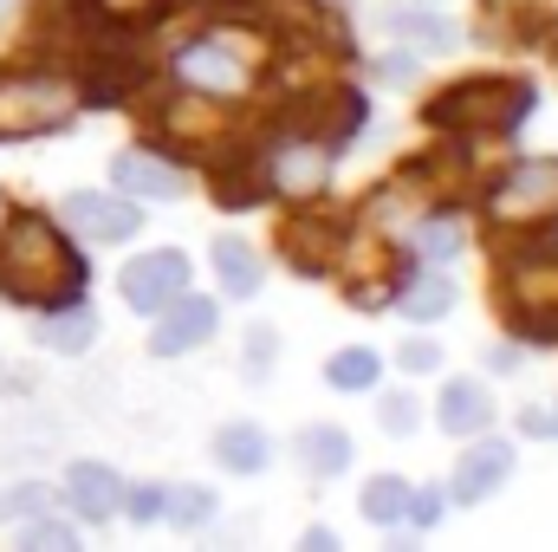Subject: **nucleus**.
<instances>
[{
    "label": "nucleus",
    "mask_w": 558,
    "mask_h": 552,
    "mask_svg": "<svg viewBox=\"0 0 558 552\" xmlns=\"http://www.w3.org/2000/svg\"><path fill=\"white\" fill-rule=\"evenodd\" d=\"M215 461L234 468V475H260V468H267V435H260L254 422H228V429L215 435Z\"/></svg>",
    "instance_id": "16"
},
{
    "label": "nucleus",
    "mask_w": 558,
    "mask_h": 552,
    "mask_svg": "<svg viewBox=\"0 0 558 552\" xmlns=\"http://www.w3.org/2000/svg\"><path fill=\"white\" fill-rule=\"evenodd\" d=\"M507 475H513V448H507V442H481V448H468L461 468H454V501L474 507V501H487Z\"/></svg>",
    "instance_id": "12"
},
{
    "label": "nucleus",
    "mask_w": 558,
    "mask_h": 552,
    "mask_svg": "<svg viewBox=\"0 0 558 552\" xmlns=\"http://www.w3.org/2000/svg\"><path fill=\"white\" fill-rule=\"evenodd\" d=\"M65 228H72L78 241L118 248V241H137L143 215H137L131 195H65Z\"/></svg>",
    "instance_id": "8"
},
{
    "label": "nucleus",
    "mask_w": 558,
    "mask_h": 552,
    "mask_svg": "<svg viewBox=\"0 0 558 552\" xmlns=\"http://www.w3.org/2000/svg\"><path fill=\"white\" fill-rule=\"evenodd\" d=\"M422 7H428V0H422Z\"/></svg>",
    "instance_id": "39"
},
{
    "label": "nucleus",
    "mask_w": 558,
    "mask_h": 552,
    "mask_svg": "<svg viewBox=\"0 0 558 552\" xmlns=\"http://www.w3.org/2000/svg\"><path fill=\"white\" fill-rule=\"evenodd\" d=\"M175 85L189 98H247L254 92V52H241L228 33H202L175 52Z\"/></svg>",
    "instance_id": "3"
},
{
    "label": "nucleus",
    "mask_w": 558,
    "mask_h": 552,
    "mask_svg": "<svg viewBox=\"0 0 558 552\" xmlns=\"http://www.w3.org/2000/svg\"><path fill=\"white\" fill-rule=\"evenodd\" d=\"M390 26L422 52H454V20H441V13H397Z\"/></svg>",
    "instance_id": "23"
},
{
    "label": "nucleus",
    "mask_w": 558,
    "mask_h": 552,
    "mask_svg": "<svg viewBox=\"0 0 558 552\" xmlns=\"http://www.w3.org/2000/svg\"><path fill=\"white\" fill-rule=\"evenodd\" d=\"M520 429H526V435H558V404H526Z\"/></svg>",
    "instance_id": "30"
},
{
    "label": "nucleus",
    "mask_w": 558,
    "mask_h": 552,
    "mask_svg": "<svg viewBox=\"0 0 558 552\" xmlns=\"http://www.w3.org/2000/svg\"><path fill=\"white\" fill-rule=\"evenodd\" d=\"M397 305H403V319H416V325H428V319H448L454 312V279L435 274V261L422 267L403 292H397Z\"/></svg>",
    "instance_id": "15"
},
{
    "label": "nucleus",
    "mask_w": 558,
    "mask_h": 552,
    "mask_svg": "<svg viewBox=\"0 0 558 552\" xmlns=\"http://www.w3.org/2000/svg\"><path fill=\"white\" fill-rule=\"evenodd\" d=\"M325 235H338V228L292 221V228H286V261H292L299 274H325V267H331V254H338V248H312V241H325Z\"/></svg>",
    "instance_id": "21"
},
{
    "label": "nucleus",
    "mask_w": 558,
    "mask_h": 552,
    "mask_svg": "<svg viewBox=\"0 0 558 552\" xmlns=\"http://www.w3.org/2000/svg\"><path fill=\"white\" fill-rule=\"evenodd\" d=\"M267 358H274V332L260 325V332H247V371H267Z\"/></svg>",
    "instance_id": "32"
},
{
    "label": "nucleus",
    "mask_w": 558,
    "mask_h": 552,
    "mask_svg": "<svg viewBox=\"0 0 558 552\" xmlns=\"http://www.w3.org/2000/svg\"><path fill=\"white\" fill-rule=\"evenodd\" d=\"M526 111H533L526 85H513V79H468V85H454L448 98L428 105V124H441V131H513Z\"/></svg>",
    "instance_id": "2"
},
{
    "label": "nucleus",
    "mask_w": 558,
    "mask_h": 552,
    "mask_svg": "<svg viewBox=\"0 0 558 552\" xmlns=\"http://www.w3.org/2000/svg\"><path fill=\"white\" fill-rule=\"evenodd\" d=\"M78 254L52 235V221H39V215H7V228H0V292L7 299H20V305H46V299H72L78 292Z\"/></svg>",
    "instance_id": "1"
},
{
    "label": "nucleus",
    "mask_w": 558,
    "mask_h": 552,
    "mask_svg": "<svg viewBox=\"0 0 558 552\" xmlns=\"http://www.w3.org/2000/svg\"><path fill=\"white\" fill-rule=\"evenodd\" d=\"M20 547L26 552H78V533H72L65 520H46V514H39V520L20 527Z\"/></svg>",
    "instance_id": "27"
},
{
    "label": "nucleus",
    "mask_w": 558,
    "mask_h": 552,
    "mask_svg": "<svg viewBox=\"0 0 558 552\" xmlns=\"http://www.w3.org/2000/svg\"><path fill=\"white\" fill-rule=\"evenodd\" d=\"M410 241H416L422 261H454L461 254V221L454 215H422L416 228H410Z\"/></svg>",
    "instance_id": "22"
},
{
    "label": "nucleus",
    "mask_w": 558,
    "mask_h": 552,
    "mask_svg": "<svg viewBox=\"0 0 558 552\" xmlns=\"http://www.w3.org/2000/svg\"><path fill=\"white\" fill-rule=\"evenodd\" d=\"M487 221L500 228H539V221H558V163L539 156V163H520L494 182L487 195Z\"/></svg>",
    "instance_id": "5"
},
{
    "label": "nucleus",
    "mask_w": 558,
    "mask_h": 552,
    "mask_svg": "<svg viewBox=\"0 0 558 552\" xmlns=\"http://www.w3.org/2000/svg\"><path fill=\"white\" fill-rule=\"evenodd\" d=\"M162 514V488H137L131 494V520H156Z\"/></svg>",
    "instance_id": "33"
},
{
    "label": "nucleus",
    "mask_w": 558,
    "mask_h": 552,
    "mask_svg": "<svg viewBox=\"0 0 558 552\" xmlns=\"http://www.w3.org/2000/svg\"><path fill=\"white\" fill-rule=\"evenodd\" d=\"M299 461H305L312 475H344V468H351V435L318 422V429L299 435Z\"/></svg>",
    "instance_id": "18"
},
{
    "label": "nucleus",
    "mask_w": 558,
    "mask_h": 552,
    "mask_svg": "<svg viewBox=\"0 0 558 552\" xmlns=\"http://www.w3.org/2000/svg\"><path fill=\"white\" fill-rule=\"evenodd\" d=\"M507 319L533 338H553L558 332V248L546 254H520L507 267Z\"/></svg>",
    "instance_id": "6"
},
{
    "label": "nucleus",
    "mask_w": 558,
    "mask_h": 552,
    "mask_svg": "<svg viewBox=\"0 0 558 552\" xmlns=\"http://www.w3.org/2000/svg\"><path fill=\"white\" fill-rule=\"evenodd\" d=\"M384 429H390V435H410V429H416V397H403V391H397V397H384Z\"/></svg>",
    "instance_id": "28"
},
{
    "label": "nucleus",
    "mask_w": 558,
    "mask_h": 552,
    "mask_svg": "<svg viewBox=\"0 0 558 552\" xmlns=\"http://www.w3.org/2000/svg\"><path fill=\"white\" fill-rule=\"evenodd\" d=\"M65 494H72V507H78L85 520H111V514H118V501H124V481H118L105 461H72Z\"/></svg>",
    "instance_id": "13"
},
{
    "label": "nucleus",
    "mask_w": 558,
    "mask_h": 552,
    "mask_svg": "<svg viewBox=\"0 0 558 552\" xmlns=\"http://www.w3.org/2000/svg\"><path fill=\"white\" fill-rule=\"evenodd\" d=\"M175 292H189V261L182 254H137L131 267H124V305L131 312H162Z\"/></svg>",
    "instance_id": "9"
},
{
    "label": "nucleus",
    "mask_w": 558,
    "mask_h": 552,
    "mask_svg": "<svg viewBox=\"0 0 558 552\" xmlns=\"http://www.w3.org/2000/svg\"><path fill=\"white\" fill-rule=\"evenodd\" d=\"M305 552H338V540H331L325 527H312V533H305Z\"/></svg>",
    "instance_id": "34"
},
{
    "label": "nucleus",
    "mask_w": 558,
    "mask_h": 552,
    "mask_svg": "<svg viewBox=\"0 0 558 552\" xmlns=\"http://www.w3.org/2000/svg\"><path fill=\"white\" fill-rule=\"evenodd\" d=\"M441 429L448 435H474V429H487V416H494V397H487V384H474V377H454L448 391H441Z\"/></svg>",
    "instance_id": "14"
},
{
    "label": "nucleus",
    "mask_w": 558,
    "mask_h": 552,
    "mask_svg": "<svg viewBox=\"0 0 558 552\" xmlns=\"http://www.w3.org/2000/svg\"><path fill=\"white\" fill-rule=\"evenodd\" d=\"M92 338H98L92 305H65V312H52V319L39 325V345H46V351H65V358H72V351H85Z\"/></svg>",
    "instance_id": "17"
},
{
    "label": "nucleus",
    "mask_w": 558,
    "mask_h": 552,
    "mask_svg": "<svg viewBox=\"0 0 558 552\" xmlns=\"http://www.w3.org/2000/svg\"><path fill=\"white\" fill-rule=\"evenodd\" d=\"M105 7H118V13H143V7H156V0H105Z\"/></svg>",
    "instance_id": "35"
},
{
    "label": "nucleus",
    "mask_w": 558,
    "mask_h": 552,
    "mask_svg": "<svg viewBox=\"0 0 558 552\" xmlns=\"http://www.w3.org/2000/svg\"><path fill=\"white\" fill-rule=\"evenodd\" d=\"M0 13H7V0H0Z\"/></svg>",
    "instance_id": "37"
},
{
    "label": "nucleus",
    "mask_w": 558,
    "mask_h": 552,
    "mask_svg": "<svg viewBox=\"0 0 558 552\" xmlns=\"http://www.w3.org/2000/svg\"><path fill=\"white\" fill-rule=\"evenodd\" d=\"M364 520L371 527H397L403 514H410V481L403 475H377V481H364Z\"/></svg>",
    "instance_id": "20"
},
{
    "label": "nucleus",
    "mask_w": 558,
    "mask_h": 552,
    "mask_svg": "<svg viewBox=\"0 0 558 552\" xmlns=\"http://www.w3.org/2000/svg\"><path fill=\"white\" fill-rule=\"evenodd\" d=\"M208 261H215V274H221V286H228L234 299H247V292L260 286V254H254L247 241H228V235H221Z\"/></svg>",
    "instance_id": "19"
},
{
    "label": "nucleus",
    "mask_w": 558,
    "mask_h": 552,
    "mask_svg": "<svg viewBox=\"0 0 558 552\" xmlns=\"http://www.w3.org/2000/svg\"><path fill=\"white\" fill-rule=\"evenodd\" d=\"M78 92L72 79H0V137H46L72 124Z\"/></svg>",
    "instance_id": "4"
},
{
    "label": "nucleus",
    "mask_w": 558,
    "mask_h": 552,
    "mask_svg": "<svg viewBox=\"0 0 558 552\" xmlns=\"http://www.w3.org/2000/svg\"><path fill=\"white\" fill-rule=\"evenodd\" d=\"M111 182H118L124 195H143V202L182 195V169L162 163V156H149V149H118V156H111Z\"/></svg>",
    "instance_id": "11"
},
{
    "label": "nucleus",
    "mask_w": 558,
    "mask_h": 552,
    "mask_svg": "<svg viewBox=\"0 0 558 552\" xmlns=\"http://www.w3.org/2000/svg\"><path fill=\"white\" fill-rule=\"evenodd\" d=\"M403 520L435 527V520H441V494H435V488H410V514H403Z\"/></svg>",
    "instance_id": "29"
},
{
    "label": "nucleus",
    "mask_w": 558,
    "mask_h": 552,
    "mask_svg": "<svg viewBox=\"0 0 558 552\" xmlns=\"http://www.w3.org/2000/svg\"><path fill=\"white\" fill-rule=\"evenodd\" d=\"M39 514H52V488H46V481L0 488V527H13V520H39Z\"/></svg>",
    "instance_id": "25"
},
{
    "label": "nucleus",
    "mask_w": 558,
    "mask_h": 552,
    "mask_svg": "<svg viewBox=\"0 0 558 552\" xmlns=\"http://www.w3.org/2000/svg\"><path fill=\"white\" fill-rule=\"evenodd\" d=\"M435 364H441V345H422V338H410V345H403V371H435Z\"/></svg>",
    "instance_id": "31"
},
{
    "label": "nucleus",
    "mask_w": 558,
    "mask_h": 552,
    "mask_svg": "<svg viewBox=\"0 0 558 552\" xmlns=\"http://www.w3.org/2000/svg\"><path fill=\"white\" fill-rule=\"evenodd\" d=\"M267 189L279 195H292V202H312V195H325L331 189V143L325 137H292L274 149V163H267Z\"/></svg>",
    "instance_id": "7"
},
{
    "label": "nucleus",
    "mask_w": 558,
    "mask_h": 552,
    "mask_svg": "<svg viewBox=\"0 0 558 552\" xmlns=\"http://www.w3.org/2000/svg\"><path fill=\"white\" fill-rule=\"evenodd\" d=\"M338 7H351V0H338Z\"/></svg>",
    "instance_id": "38"
},
{
    "label": "nucleus",
    "mask_w": 558,
    "mask_h": 552,
    "mask_svg": "<svg viewBox=\"0 0 558 552\" xmlns=\"http://www.w3.org/2000/svg\"><path fill=\"white\" fill-rule=\"evenodd\" d=\"M162 520H175V527H208V520H215V494L195 488V481H189V488H169V494H162Z\"/></svg>",
    "instance_id": "24"
},
{
    "label": "nucleus",
    "mask_w": 558,
    "mask_h": 552,
    "mask_svg": "<svg viewBox=\"0 0 558 552\" xmlns=\"http://www.w3.org/2000/svg\"><path fill=\"white\" fill-rule=\"evenodd\" d=\"M208 332H215V305H208V299H195V292H175V299L156 312L149 351H156V358H182V351L208 345Z\"/></svg>",
    "instance_id": "10"
},
{
    "label": "nucleus",
    "mask_w": 558,
    "mask_h": 552,
    "mask_svg": "<svg viewBox=\"0 0 558 552\" xmlns=\"http://www.w3.org/2000/svg\"><path fill=\"white\" fill-rule=\"evenodd\" d=\"M325 377H331L338 391H371V384H377V351H338V358L325 364Z\"/></svg>",
    "instance_id": "26"
},
{
    "label": "nucleus",
    "mask_w": 558,
    "mask_h": 552,
    "mask_svg": "<svg viewBox=\"0 0 558 552\" xmlns=\"http://www.w3.org/2000/svg\"><path fill=\"white\" fill-rule=\"evenodd\" d=\"M0 228H7V195H0Z\"/></svg>",
    "instance_id": "36"
}]
</instances>
